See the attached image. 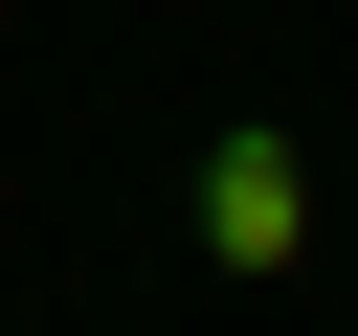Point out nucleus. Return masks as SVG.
Listing matches in <instances>:
<instances>
[{
    "mask_svg": "<svg viewBox=\"0 0 358 336\" xmlns=\"http://www.w3.org/2000/svg\"><path fill=\"white\" fill-rule=\"evenodd\" d=\"M179 224H201V269H224V291H268V269L313 246V157H291L268 112H246V134H201V179H179Z\"/></svg>",
    "mask_w": 358,
    "mask_h": 336,
    "instance_id": "nucleus-1",
    "label": "nucleus"
}]
</instances>
